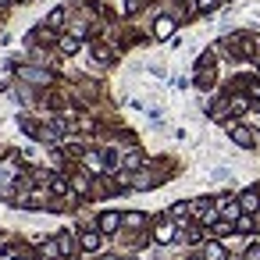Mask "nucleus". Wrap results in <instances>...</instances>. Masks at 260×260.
Segmentation results:
<instances>
[{"mask_svg": "<svg viewBox=\"0 0 260 260\" xmlns=\"http://www.w3.org/2000/svg\"><path fill=\"white\" fill-rule=\"evenodd\" d=\"M121 221H125L121 214H114V210H107V214H100V232H114V228H118Z\"/></svg>", "mask_w": 260, "mask_h": 260, "instance_id": "nucleus-3", "label": "nucleus"}, {"mask_svg": "<svg viewBox=\"0 0 260 260\" xmlns=\"http://www.w3.org/2000/svg\"><path fill=\"white\" fill-rule=\"evenodd\" d=\"M185 214H189V207H185V203H175V207H171V217H175V221H182Z\"/></svg>", "mask_w": 260, "mask_h": 260, "instance_id": "nucleus-17", "label": "nucleus"}, {"mask_svg": "<svg viewBox=\"0 0 260 260\" xmlns=\"http://www.w3.org/2000/svg\"><path fill=\"white\" fill-rule=\"evenodd\" d=\"M153 32H157V36H160V40H168V36H171V32H175V22H171V18H160V22H157V29H153Z\"/></svg>", "mask_w": 260, "mask_h": 260, "instance_id": "nucleus-6", "label": "nucleus"}, {"mask_svg": "<svg viewBox=\"0 0 260 260\" xmlns=\"http://www.w3.org/2000/svg\"><path fill=\"white\" fill-rule=\"evenodd\" d=\"M203 260H228V256H224V246L210 242V246H207V253H203Z\"/></svg>", "mask_w": 260, "mask_h": 260, "instance_id": "nucleus-7", "label": "nucleus"}, {"mask_svg": "<svg viewBox=\"0 0 260 260\" xmlns=\"http://www.w3.org/2000/svg\"><path fill=\"white\" fill-rule=\"evenodd\" d=\"M61 22H64V8H57V11H54V15L47 18V25H50V29H57Z\"/></svg>", "mask_w": 260, "mask_h": 260, "instance_id": "nucleus-14", "label": "nucleus"}, {"mask_svg": "<svg viewBox=\"0 0 260 260\" xmlns=\"http://www.w3.org/2000/svg\"><path fill=\"white\" fill-rule=\"evenodd\" d=\"M228 136H232L239 146H249V143H253V132H249V128H242V125H235V121L228 125Z\"/></svg>", "mask_w": 260, "mask_h": 260, "instance_id": "nucleus-1", "label": "nucleus"}, {"mask_svg": "<svg viewBox=\"0 0 260 260\" xmlns=\"http://www.w3.org/2000/svg\"><path fill=\"white\" fill-rule=\"evenodd\" d=\"M217 4H221V0H200V11H214Z\"/></svg>", "mask_w": 260, "mask_h": 260, "instance_id": "nucleus-21", "label": "nucleus"}, {"mask_svg": "<svg viewBox=\"0 0 260 260\" xmlns=\"http://www.w3.org/2000/svg\"><path fill=\"white\" fill-rule=\"evenodd\" d=\"M239 207H242L246 214H253V210L260 207V192H256V189H246V192L239 196Z\"/></svg>", "mask_w": 260, "mask_h": 260, "instance_id": "nucleus-2", "label": "nucleus"}, {"mask_svg": "<svg viewBox=\"0 0 260 260\" xmlns=\"http://www.w3.org/2000/svg\"><path fill=\"white\" fill-rule=\"evenodd\" d=\"M72 185H75V192H89V178H86V175H75Z\"/></svg>", "mask_w": 260, "mask_h": 260, "instance_id": "nucleus-12", "label": "nucleus"}, {"mask_svg": "<svg viewBox=\"0 0 260 260\" xmlns=\"http://www.w3.org/2000/svg\"><path fill=\"white\" fill-rule=\"evenodd\" d=\"M22 79H29V82H36V86H47V82H50V75L40 72V68H22Z\"/></svg>", "mask_w": 260, "mask_h": 260, "instance_id": "nucleus-4", "label": "nucleus"}, {"mask_svg": "<svg viewBox=\"0 0 260 260\" xmlns=\"http://www.w3.org/2000/svg\"><path fill=\"white\" fill-rule=\"evenodd\" d=\"M242 260H260V246H249V249H246V256H242Z\"/></svg>", "mask_w": 260, "mask_h": 260, "instance_id": "nucleus-20", "label": "nucleus"}, {"mask_svg": "<svg viewBox=\"0 0 260 260\" xmlns=\"http://www.w3.org/2000/svg\"><path fill=\"white\" fill-rule=\"evenodd\" d=\"M57 249H61V256H68V253L75 249V242H72V235H61V239H57Z\"/></svg>", "mask_w": 260, "mask_h": 260, "instance_id": "nucleus-10", "label": "nucleus"}, {"mask_svg": "<svg viewBox=\"0 0 260 260\" xmlns=\"http://www.w3.org/2000/svg\"><path fill=\"white\" fill-rule=\"evenodd\" d=\"M61 50H64V54H75V50H79V40H75V36H64V40H61Z\"/></svg>", "mask_w": 260, "mask_h": 260, "instance_id": "nucleus-11", "label": "nucleus"}, {"mask_svg": "<svg viewBox=\"0 0 260 260\" xmlns=\"http://www.w3.org/2000/svg\"><path fill=\"white\" fill-rule=\"evenodd\" d=\"M82 249H100V232H86L82 235Z\"/></svg>", "mask_w": 260, "mask_h": 260, "instance_id": "nucleus-8", "label": "nucleus"}, {"mask_svg": "<svg viewBox=\"0 0 260 260\" xmlns=\"http://www.w3.org/2000/svg\"><path fill=\"white\" fill-rule=\"evenodd\" d=\"M214 232H217V235H232V224H228V221H221V224H217Z\"/></svg>", "mask_w": 260, "mask_h": 260, "instance_id": "nucleus-22", "label": "nucleus"}, {"mask_svg": "<svg viewBox=\"0 0 260 260\" xmlns=\"http://www.w3.org/2000/svg\"><path fill=\"white\" fill-rule=\"evenodd\" d=\"M185 239H189V242H203V232H200V228H192V232H185Z\"/></svg>", "mask_w": 260, "mask_h": 260, "instance_id": "nucleus-19", "label": "nucleus"}, {"mask_svg": "<svg viewBox=\"0 0 260 260\" xmlns=\"http://www.w3.org/2000/svg\"><path fill=\"white\" fill-rule=\"evenodd\" d=\"M139 164H143V153H136V150L125 153V168H139Z\"/></svg>", "mask_w": 260, "mask_h": 260, "instance_id": "nucleus-15", "label": "nucleus"}, {"mask_svg": "<svg viewBox=\"0 0 260 260\" xmlns=\"http://www.w3.org/2000/svg\"><path fill=\"white\" fill-rule=\"evenodd\" d=\"M153 239H157V242H171V239H175V224H171V221H164V224H157V232H153Z\"/></svg>", "mask_w": 260, "mask_h": 260, "instance_id": "nucleus-5", "label": "nucleus"}, {"mask_svg": "<svg viewBox=\"0 0 260 260\" xmlns=\"http://www.w3.org/2000/svg\"><path fill=\"white\" fill-rule=\"evenodd\" d=\"M221 214H224V221H235L239 217V203H221Z\"/></svg>", "mask_w": 260, "mask_h": 260, "instance_id": "nucleus-9", "label": "nucleus"}, {"mask_svg": "<svg viewBox=\"0 0 260 260\" xmlns=\"http://www.w3.org/2000/svg\"><path fill=\"white\" fill-rule=\"evenodd\" d=\"M249 228H253V217H249V214H242V217L235 221V232H242V235H246Z\"/></svg>", "mask_w": 260, "mask_h": 260, "instance_id": "nucleus-13", "label": "nucleus"}, {"mask_svg": "<svg viewBox=\"0 0 260 260\" xmlns=\"http://www.w3.org/2000/svg\"><path fill=\"white\" fill-rule=\"evenodd\" d=\"M125 224H128V228H139V224H143V214H125Z\"/></svg>", "mask_w": 260, "mask_h": 260, "instance_id": "nucleus-18", "label": "nucleus"}, {"mask_svg": "<svg viewBox=\"0 0 260 260\" xmlns=\"http://www.w3.org/2000/svg\"><path fill=\"white\" fill-rule=\"evenodd\" d=\"M86 164H89L93 171H104V157H96V153H89V157H86Z\"/></svg>", "mask_w": 260, "mask_h": 260, "instance_id": "nucleus-16", "label": "nucleus"}, {"mask_svg": "<svg viewBox=\"0 0 260 260\" xmlns=\"http://www.w3.org/2000/svg\"><path fill=\"white\" fill-rule=\"evenodd\" d=\"M107 260H114V256H107Z\"/></svg>", "mask_w": 260, "mask_h": 260, "instance_id": "nucleus-23", "label": "nucleus"}]
</instances>
